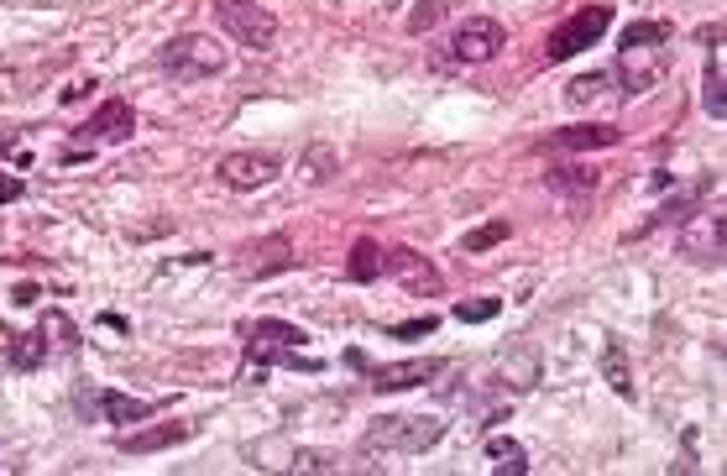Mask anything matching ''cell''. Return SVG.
Listing matches in <instances>:
<instances>
[{"label":"cell","mask_w":727,"mask_h":476,"mask_svg":"<svg viewBox=\"0 0 727 476\" xmlns=\"http://www.w3.org/2000/svg\"><path fill=\"white\" fill-rule=\"evenodd\" d=\"M445 435V419L440 414H382L367 435H361V450L367 456H419Z\"/></svg>","instance_id":"1"},{"label":"cell","mask_w":727,"mask_h":476,"mask_svg":"<svg viewBox=\"0 0 727 476\" xmlns=\"http://www.w3.org/2000/svg\"><path fill=\"white\" fill-rule=\"evenodd\" d=\"M215 27L225 32V42H241L252 53L278 48V16L257 0H215Z\"/></svg>","instance_id":"2"},{"label":"cell","mask_w":727,"mask_h":476,"mask_svg":"<svg viewBox=\"0 0 727 476\" xmlns=\"http://www.w3.org/2000/svg\"><path fill=\"white\" fill-rule=\"evenodd\" d=\"M157 63L168 68V74L178 84H194V79H215L220 68H225V42L215 37H204V32H184V37H173L163 53H157Z\"/></svg>","instance_id":"3"},{"label":"cell","mask_w":727,"mask_h":476,"mask_svg":"<svg viewBox=\"0 0 727 476\" xmlns=\"http://www.w3.org/2000/svg\"><path fill=\"white\" fill-rule=\"evenodd\" d=\"M304 340H309V335H304L299 325H288V320H246V325H241L246 367H257V377H262L267 367H278L288 351H299Z\"/></svg>","instance_id":"4"},{"label":"cell","mask_w":727,"mask_h":476,"mask_svg":"<svg viewBox=\"0 0 727 476\" xmlns=\"http://www.w3.org/2000/svg\"><path fill=\"white\" fill-rule=\"evenodd\" d=\"M607 27H612V6H581L571 21H560V27L550 32V42H544V58H550V63L576 58V53L592 48V42H602Z\"/></svg>","instance_id":"5"},{"label":"cell","mask_w":727,"mask_h":476,"mask_svg":"<svg viewBox=\"0 0 727 476\" xmlns=\"http://www.w3.org/2000/svg\"><path fill=\"white\" fill-rule=\"evenodd\" d=\"M503 42H508V32H503V21L497 16H466L456 32H450V58L456 63H492L497 53H503Z\"/></svg>","instance_id":"6"},{"label":"cell","mask_w":727,"mask_h":476,"mask_svg":"<svg viewBox=\"0 0 727 476\" xmlns=\"http://www.w3.org/2000/svg\"><path fill=\"white\" fill-rule=\"evenodd\" d=\"M136 116H131V100H105L84 126H74V147H121L131 142Z\"/></svg>","instance_id":"7"},{"label":"cell","mask_w":727,"mask_h":476,"mask_svg":"<svg viewBox=\"0 0 727 476\" xmlns=\"http://www.w3.org/2000/svg\"><path fill=\"white\" fill-rule=\"evenodd\" d=\"M382 272L408 293H440L435 262H429L424 252H414V246H382Z\"/></svg>","instance_id":"8"},{"label":"cell","mask_w":727,"mask_h":476,"mask_svg":"<svg viewBox=\"0 0 727 476\" xmlns=\"http://www.w3.org/2000/svg\"><path fill=\"white\" fill-rule=\"evenodd\" d=\"M293 267V236H283V231H272V236H262V241H246L241 252H236V272L241 278H272V272H288Z\"/></svg>","instance_id":"9"},{"label":"cell","mask_w":727,"mask_h":476,"mask_svg":"<svg viewBox=\"0 0 727 476\" xmlns=\"http://www.w3.org/2000/svg\"><path fill=\"white\" fill-rule=\"evenodd\" d=\"M722 241H727V215L722 210H701L686 231H680V252L701 267H722Z\"/></svg>","instance_id":"10"},{"label":"cell","mask_w":727,"mask_h":476,"mask_svg":"<svg viewBox=\"0 0 727 476\" xmlns=\"http://www.w3.org/2000/svg\"><path fill=\"white\" fill-rule=\"evenodd\" d=\"M74 403L84 408V419H100V424H142L152 414V403L126 398V393H110V388H79Z\"/></svg>","instance_id":"11"},{"label":"cell","mask_w":727,"mask_h":476,"mask_svg":"<svg viewBox=\"0 0 727 476\" xmlns=\"http://www.w3.org/2000/svg\"><path fill=\"white\" fill-rule=\"evenodd\" d=\"M220 184L225 189H267L272 178L283 173V163L272 152H231V157H220Z\"/></svg>","instance_id":"12"},{"label":"cell","mask_w":727,"mask_h":476,"mask_svg":"<svg viewBox=\"0 0 727 476\" xmlns=\"http://www.w3.org/2000/svg\"><path fill=\"white\" fill-rule=\"evenodd\" d=\"M435 372H445L440 356H419V361H393V367H377L372 372V388L377 393H408V388H424Z\"/></svg>","instance_id":"13"},{"label":"cell","mask_w":727,"mask_h":476,"mask_svg":"<svg viewBox=\"0 0 727 476\" xmlns=\"http://www.w3.org/2000/svg\"><path fill=\"white\" fill-rule=\"evenodd\" d=\"M623 142V126H607V121H592V126H565L550 136V152H597V147H618Z\"/></svg>","instance_id":"14"},{"label":"cell","mask_w":727,"mask_h":476,"mask_svg":"<svg viewBox=\"0 0 727 476\" xmlns=\"http://www.w3.org/2000/svg\"><path fill=\"white\" fill-rule=\"evenodd\" d=\"M189 435H194V424H189V419H163V424H152V429L121 435V450H126V456H152V450H168V445L189 440Z\"/></svg>","instance_id":"15"},{"label":"cell","mask_w":727,"mask_h":476,"mask_svg":"<svg viewBox=\"0 0 727 476\" xmlns=\"http://www.w3.org/2000/svg\"><path fill=\"white\" fill-rule=\"evenodd\" d=\"M602 184V173L592 163H560V168H544V189L550 194H565V199H586V194H597Z\"/></svg>","instance_id":"16"},{"label":"cell","mask_w":727,"mask_h":476,"mask_svg":"<svg viewBox=\"0 0 727 476\" xmlns=\"http://www.w3.org/2000/svg\"><path fill=\"white\" fill-rule=\"evenodd\" d=\"M0 335H6V361L16 372H37L42 361L53 356V346H48V335H42V330H0Z\"/></svg>","instance_id":"17"},{"label":"cell","mask_w":727,"mask_h":476,"mask_svg":"<svg viewBox=\"0 0 727 476\" xmlns=\"http://www.w3.org/2000/svg\"><path fill=\"white\" fill-rule=\"evenodd\" d=\"M335 168H340V152L330 147V142H314L304 157H299V178L309 189H320V184H330L335 178Z\"/></svg>","instance_id":"18"},{"label":"cell","mask_w":727,"mask_h":476,"mask_svg":"<svg viewBox=\"0 0 727 476\" xmlns=\"http://www.w3.org/2000/svg\"><path fill=\"white\" fill-rule=\"evenodd\" d=\"M346 278H351V283H377V278H382V246H377L372 236H361V241L351 246Z\"/></svg>","instance_id":"19"},{"label":"cell","mask_w":727,"mask_h":476,"mask_svg":"<svg viewBox=\"0 0 727 476\" xmlns=\"http://www.w3.org/2000/svg\"><path fill=\"white\" fill-rule=\"evenodd\" d=\"M602 377L612 382V393L633 398V377H628V351H623V340H618V335H607V346H602Z\"/></svg>","instance_id":"20"},{"label":"cell","mask_w":727,"mask_h":476,"mask_svg":"<svg viewBox=\"0 0 727 476\" xmlns=\"http://www.w3.org/2000/svg\"><path fill=\"white\" fill-rule=\"evenodd\" d=\"M675 32H670V21H633V27L618 37V48L623 53H644V48H665Z\"/></svg>","instance_id":"21"},{"label":"cell","mask_w":727,"mask_h":476,"mask_svg":"<svg viewBox=\"0 0 727 476\" xmlns=\"http://www.w3.org/2000/svg\"><path fill=\"white\" fill-rule=\"evenodd\" d=\"M487 456H492V471L497 476H524L529 471V450L518 445V440H492Z\"/></svg>","instance_id":"22"},{"label":"cell","mask_w":727,"mask_h":476,"mask_svg":"<svg viewBox=\"0 0 727 476\" xmlns=\"http://www.w3.org/2000/svg\"><path fill=\"white\" fill-rule=\"evenodd\" d=\"M503 382L508 388H534L539 382V351H513V356H503Z\"/></svg>","instance_id":"23"},{"label":"cell","mask_w":727,"mask_h":476,"mask_svg":"<svg viewBox=\"0 0 727 476\" xmlns=\"http://www.w3.org/2000/svg\"><path fill=\"white\" fill-rule=\"evenodd\" d=\"M701 105L707 116H727V79H722V63H707V79H701Z\"/></svg>","instance_id":"24"},{"label":"cell","mask_w":727,"mask_h":476,"mask_svg":"<svg viewBox=\"0 0 727 476\" xmlns=\"http://www.w3.org/2000/svg\"><path fill=\"white\" fill-rule=\"evenodd\" d=\"M508 241V220H487V225H476V231L461 236V252H492V246H503Z\"/></svg>","instance_id":"25"},{"label":"cell","mask_w":727,"mask_h":476,"mask_svg":"<svg viewBox=\"0 0 727 476\" xmlns=\"http://www.w3.org/2000/svg\"><path fill=\"white\" fill-rule=\"evenodd\" d=\"M42 335H48V346H58V351H74V346H79L74 320H68V314H58V309L42 314Z\"/></svg>","instance_id":"26"},{"label":"cell","mask_w":727,"mask_h":476,"mask_svg":"<svg viewBox=\"0 0 727 476\" xmlns=\"http://www.w3.org/2000/svg\"><path fill=\"white\" fill-rule=\"evenodd\" d=\"M450 6H456V0H419V6L414 11H408V32H429V27H440V16L450 11Z\"/></svg>","instance_id":"27"},{"label":"cell","mask_w":727,"mask_h":476,"mask_svg":"<svg viewBox=\"0 0 727 476\" xmlns=\"http://www.w3.org/2000/svg\"><path fill=\"white\" fill-rule=\"evenodd\" d=\"M497 314H503V304H497V299H461L456 304V320L461 325H487V320H497Z\"/></svg>","instance_id":"28"},{"label":"cell","mask_w":727,"mask_h":476,"mask_svg":"<svg viewBox=\"0 0 727 476\" xmlns=\"http://www.w3.org/2000/svg\"><path fill=\"white\" fill-rule=\"evenodd\" d=\"M602 84H607V74H581V79H571L565 100H571V105H586V100H597V95H602Z\"/></svg>","instance_id":"29"},{"label":"cell","mask_w":727,"mask_h":476,"mask_svg":"<svg viewBox=\"0 0 727 476\" xmlns=\"http://www.w3.org/2000/svg\"><path fill=\"white\" fill-rule=\"evenodd\" d=\"M440 330V320H435V314H424V320H403V325H393L388 335L393 340H424V335H435Z\"/></svg>","instance_id":"30"},{"label":"cell","mask_w":727,"mask_h":476,"mask_svg":"<svg viewBox=\"0 0 727 476\" xmlns=\"http://www.w3.org/2000/svg\"><path fill=\"white\" fill-rule=\"evenodd\" d=\"M293 471H340V461L325 456V450H299V456H293Z\"/></svg>","instance_id":"31"},{"label":"cell","mask_w":727,"mask_h":476,"mask_svg":"<svg viewBox=\"0 0 727 476\" xmlns=\"http://www.w3.org/2000/svg\"><path fill=\"white\" fill-rule=\"evenodd\" d=\"M21 194H27V184H21V178H11V173H0V204H16Z\"/></svg>","instance_id":"32"},{"label":"cell","mask_w":727,"mask_h":476,"mask_svg":"<svg viewBox=\"0 0 727 476\" xmlns=\"http://www.w3.org/2000/svg\"><path fill=\"white\" fill-rule=\"evenodd\" d=\"M37 293H42L37 283H21V288L11 293V299H16V304H37Z\"/></svg>","instance_id":"33"},{"label":"cell","mask_w":727,"mask_h":476,"mask_svg":"<svg viewBox=\"0 0 727 476\" xmlns=\"http://www.w3.org/2000/svg\"><path fill=\"white\" fill-rule=\"evenodd\" d=\"M701 42H707V48L717 42V48H722V21H717V27H701Z\"/></svg>","instance_id":"34"}]
</instances>
